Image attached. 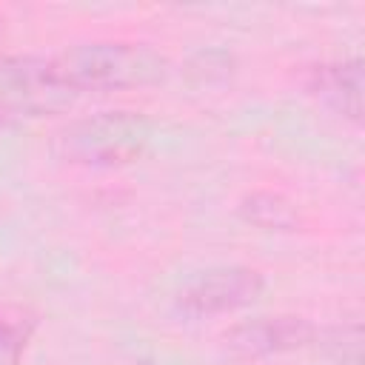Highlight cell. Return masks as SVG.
Segmentation results:
<instances>
[{"instance_id":"cell-2","label":"cell","mask_w":365,"mask_h":365,"mask_svg":"<svg viewBox=\"0 0 365 365\" xmlns=\"http://www.w3.org/2000/svg\"><path fill=\"white\" fill-rule=\"evenodd\" d=\"M151 125L137 111H97L68 123L60 134L63 154L83 165H125L143 157Z\"/></svg>"},{"instance_id":"cell-3","label":"cell","mask_w":365,"mask_h":365,"mask_svg":"<svg viewBox=\"0 0 365 365\" xmlns=\"http://www.w3.org/2000/svg\"><path fill=\"white\" fill-rule=\"evenodd\" d=\"M74 94L63 86L51 57L0 60V120H34L68 108Z\"/></svg>"},{"instance_id":"cell-1","label":"cell","mask_w":365,"mask_h":365,"mask_svg":"<svg viewBox=\"0 0 365 365\" xmlns=\"http://www.w3.org/2000/svg\"><path fill=\"white\" fill-rule=\"evenodd\" d=\"M63 86L77 97L86 91H125L154 86L165 77V57L145 43L97 40L51 57Z\"/></svg>"},{"instance_id":"cell-7","label":"cell","mask_w":365,"mask_h":365,"mask_svg":"<svg viewBox=\"0 0 365 365\" xmlns=\"http://www.w3.org/2000/svg\"><path fill=\"white\" fill-rule=\"evenodd\" d=\"M17 336H14V328L0 317V351H6V348H14L17 342H14Z\"/></svg>"},{"instance_id":"cell-4","label":"cell","mask_w":365,"mask_h":365,"mask_svg":"<svg viewBox=\"0 0 365 365\" xmlns=\"http://www.w3.org/2000/svg\"><path fill=\"white\" fill-rule=\"evenodd\" d=\"M265 288L259 271L248 265H214L188 277L177 291V308L185 317H217L251 305Z\"/></svg>"},{"instance_id":"cell-5","label":"cell","mask_w":365,"mask_h":365,"mask_svg":"<svg viewBox=\"0 0 365 365\" xmlns=\"http://www.w3.org/2000/svg\"><path fill=\"white\" fill-rule=\"evenodd\" d=\"M311 334L314 328L299 317H254L234 325L225 339L242 354H279L305 345Z\"/></svg>"},{"instance_id":"cell-6","label":"cell","mask_w":365,"mask_h":365,"mask_svg":"<svg viewBox=\"0 0 365 365\" xmlns=\"http://www.w3.org/2000/svg\"><path fill=\"white\" fill-rule=\"evenodd\" d=\"M314 91L339 114L359 120L362 114V60H342L317 68Z\"/></svg>"}]
</instances>
